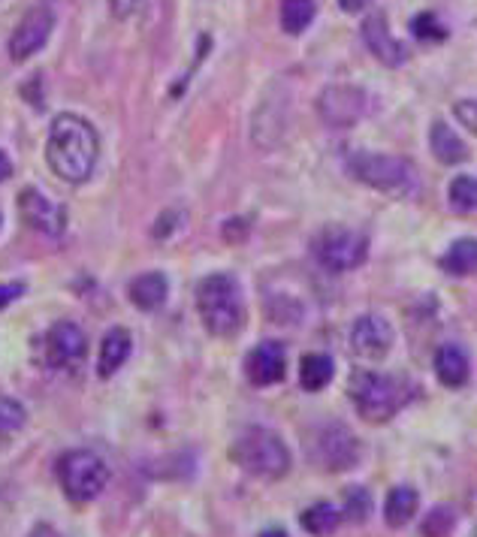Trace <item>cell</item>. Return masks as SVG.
Masks as SVG:
<instances>
[{
  "instance_id": "6da1fadb",
  "label": "cell",
  "mask_w": 477,
  "mask_h": 537,
  "mask_svg": "<svg viewBox=\"0 0 477 537\" xmlns=\"http://www.w3.org/2000/svg\"><path fill=\"white\" fill-rule=\"evenodd\" d=\"M97 157H100V136L94 124L82 115L61 112L52 121L46 139V160L52 172L67 185H82L91 178Z\"/></svg>"
},
{
  "instance_id": "7a4b0ae2",
  "label": "cell",
  "mask_w": 477,
  "mask_h": 537,
  "mask_svg": "<svg viewBox=\"0 0 477 537\" xmlns=\"http://www.w3.org/2000/svg\"><path fill=\"white\" fill-rule=\"evenodd\" d=\"M197 311L203 317V326L218 335V338H230L242 329L245 320V308H242V296L239 287L230 275H209L200 281L197 287Z\"/></svg>"
},
{
  "instance_id": "3957f363",
  "label": "cell",
  "mask_w": 477,
  "mask_h": 537,
  "mask_svg": "<svg viewBox=\"0 0 477 537\" xmlns=\"http://www.w3.org/2000/svg\"><path fill=\"white\" fill-rule=\"evenodd\" d=\"M348 169L363 185L390 197H411L417 191V169L405 157L357 151L348 157Z\"/></svg>"
},
{
  "instance_id": "277c9868",
  "label": "cell",
  "mask_w": 477,
  "mask_h": 537,
  "mask_svg": "<svg viewBox=\"0 0 477 537\" xmlns=\"http://www.w3.org/2000/svg\"><path fill=\"white\" fill-rule=\"evenodd\" d=\"M233 462L263 480H278L290 471V450L284 447V441L260 426L245 429L236 444H233Z\"/></svg>"
},
{
  "instance_id": "5b68a950",
  "label": "cell",
  "mask_w": 477,
  "mask_h": 537,
  "mask_svg": "<svg viewBox=\"0 0 477 537\" xmlns=\"http://www.w3.org/2000/svg\"><path fill=\"white\" fill-rule=\"evenodd\" d=\"M55 474H58V483H61L64 495L73 504L94 501L109 483V468L94 450H70V453H64L58 459V465H55Z\"/></svg>"
},
{
  "instance_id": "8992f818",
  "label": "cell",
  "mask_w": 477,
  "mask_h": 537,
  "mask_svg": "<svg viewBox=\"0 0 477 537\" xmlns=\"http://www.w3.org/2000/svg\"><path fill=\"white\" fill-rule=\"evenodd\" d=\"M351 399L360 411L363 420L369 423H384L390 420L402 402H405V390L396 378L390 375H375V372H354L351 378Z\"/></svg>"
},
{
  "instance_id": "52a82bcc",
  "label": "cell",
  "mask_w": 477,
  "mask_h": 537,
  "mask_svg": "<svg viewBox=\"0 0 477 537\" xmlns=\"http://www.w3.org/2000/svg\"><path fill=\"white\" fill-rule=\"evenodd\" d=\"M317 263L330 272H351L357 266L366 263L369 257V239L363 233L345 230V227H333L327 230L314 245Z\"/></svg>"
},
{
  "instance_id": "ba28073f",
  "label": "cell",
  "mask_w": 477,
  "mask_h": 537,
  "mask_svg": "<svg viewBox=\"0 0 477 537\" xmlns=\"http://www.w3.org/2000/svg\"><path fill=\"white\" fill-rule=\"evenodd\" d=\"M40 350H43V363L49 369H55V372H73L85 360L88 341H85V332L76 323L61 320V323H55L46 332V338L40 341Z\"/></svg>"
},
{
  "instance_id": "9c48e42d",
  "label": "cell",
  "mask_w": 477,
  "mask_h": 537,
  "mask_svg": "<svg viewBox=\"0 0 477 537\" xmlns=\"http://www.w3.org/2000/svg\"><path fill=\"white\" fill-rule=\"evenodd\" d=\"M52 31H55V13H52V7H49V4L31 7V10L19 19V25L13 28V34H10V46H7L10 58H13L16 64L34 58V55L49 43Z\"/></svg>"
},
{
  "instance_id": "30bf717a",
  "label": "cell",
  "mask_w": 477,
  "mask_h": 537,
  "mask_svg": "<svg viewBox=\"0 0 477 537\" xmlns=\"http://www.w3.org/2000/svg\"><path fill=\"white\" fill-rule=\"evenodd\" d=\"M317 112L333 127H351L369 115V94L354 85H330L317 97Z\"/></svg>"
},
{
  "instance_id": "8fae6325",
  "label": "cell",
  "mask_w": 477,
  "mask_h": 537,
  "mask_svg": "<svg viewBox=\"0 0 477 537\" xmlns=\"http://www.w3.org/2000/svg\"><path fill=\"white\" fill-rule=\"evenodd\" d=\"M314 456H317V462H321V468H327V471H348L360 459V441L351 435L348 426L333 423V426H324L321 432H317Z\"/></svg>"
},
{
  "instance_id": "7c38bea8",
  "label": "cell",
  "mask_w": 477,
  "mask_h": 537,
  "mask_svg": "<svg viewBox=\"0 0 477 537\" xmlns=\"http://www.w3.org/2000/svg\"><path fill=\"white\" fill-rule=\"evenodd\" d=\"M19 215L28 227L46 233V236H61L67 227V209L52 203L43 191L37 188H25L19 194Z\"/></svg>"
},
{
  "instance_id": "4fadbf2b",
  "label": "cell",
  "mask_w": 477,
  "mask_h": 537,
  "mask_svg": "<svg viewBox=\"0 0 477 537\" xmlns=\"http://www.w3.org/2000/svg\"><path fill=\"white\" fill-rule=\"evenodd\" d=\"M287 372V356L281 341H260L245 360V375L254 387H272L284 381Z\"/></svg>"
},
{
  "instance_id": "5bb4252c",
  "label": "cell",
  "mask_w": 477,
  "mask_h": 537,
  "mask_svg": "<svg viewBox=\"0 0 477 537\" xmlns=\"http://www.w3.org/2000/svg\"><path fill=\"white\" fill-rule=\"evenodd\" d=\"M351 347L363 360H381L393 347V326L378 314H366L351 326Z\"/></svg>"
},
{
  "instance_id": "9a60e30c",
  "label": "cell",
  "mask_w": 477,
  "mask_h": 537,
  "mask_svg": "<svg viewBox=\"0 0 477 537\" xmlns=\"http://www.w3.org/2000/svg\"><path fill=\"white\" fill-rule=\"evenodd\" d=\"M363 40L372 49V55L378 61H384L387 67H402L408 61V49L390 34V25H387L384 13H375V16H369L363 22Z\"/></svg>"
},
{
  "instance_id": "2e32d148",
  "label": "cell",
  "mask_w": 477,
  "mask_h": 537,
  "mask_svg": "<svg viewBox=\"0 0 477 537\" xmlns=\"http://www.w3.org/2000/svg\"><path fill=\"white\" fill-rule=\"evenodd\" d=\"M133 350V338L124 326H115L103 335L100 341V366H97V375L100 378H112L124 363H127V356Z\"/></svg>"
},
{
  "instance_id": "e0dca14e",
  "label": "cell",
  "mask_w": 477,
  "mask_h": 537,
  "mask_svg": "<svg viewBox=\"0 0 477 537\" xmlns=\"http://www.w3.org/2000/svg\"><path fill=\"white\" fill-rule=\"evenodd\" d=\"M435 372H438V381L450 390L456 387H465L468 384V375H471V366H468V356L459 344H444L438 353H435Z\"/></svg>"
},
{
  "instance_id": "ac0fdd59",
  "label": "cell",
  "mask_w": 477,
  "mask_h": 537,
  "mask_svg": "<svg viewBox=\"0 0 477 537\" xmlns=\"http://www.w3.org/2000/svg\"><path fill=\"white\" fill-rule=\"evenodd\" d=\"M130 302L139 308V311H157L164 302H167V293H170V284L161 272H145L139 278L130 281Z\"/></svg>"
},
{
  "instance_id": "d6986e66",
  "label": "cell",
  "mask_w": 477,
  "mask_h": 537,
  "mask_svg": "<svg viewBox=\"0 0 477 537\" xmlns=\"http://www.w3.org/2000/svg\"><path fill=\"white\" fill-rule=\"evenodd\" d=\"M429 145H432V154L441 160V163H462L468 157V148L465 142L453 133V127H447L444 121H435L432 130H429Z\"/></svg>"
},
{
  "instance_id": "ffe728a7",
  "label": "cell",
  "mask_w": 477,
  "mask_h": 537,
  "mask_svg": "<svg viewBox=\"0 0 477 537\" xmlns=\"http://www.w3.org/2000/svg\"><path fill=\"white\" fill-rule=\"evenodd\" d=\"M333 381V360L327 353H308L299 366V384L308 393H321Z\"/></svg>"
},
{
  "instance_id": "44dd1931",
  "label": "cell",
  "mask_w": 477,
  "mask_h": 537,
  "mask_svg": "<svg viewBox=\"0 0 477 537\" xmlns=\"http://www.w3.org/2000/svg\"><path fill=\"white\" fill-rule=\"evenodd\" d=\"M417 504H420V498H417V492L411 486H396L387 495V504H384L387 525L390 528H405L414 519V513H417Z\"/></svg>"
},
{
  "instance_id": "7402d4cb",
  "label": "cell",
  "mask_w": 477,
  "mask_h": 537,
  "mask_svg": "<svg viewBox=\"0 0 477 537\" xmlns=\"http://www.w3.org/2000/svg\"><path fill=\"white\" fill-rule=\"evenodd\" d=\"M339 522H342V510H336V507L327 504V501L311 504V507L302 510V516H299V525H302L308 534H314V537H330V534L339 528Z\"/></svg>"
},
{
  "instance_id": "603a6c76",
  "label": "cell",
  "mask_w": 477,
  "mask_h": 537,
  "mask_svg": "<svg viewBox=\"0 0 477 537\" xmlns=\"http://www.w3.org/2000/svg\"><path fill=\"white\" fill-rule=\"evenodd\" d=\"M441 269L450 275H474L477 272V239H459L447 248V254L441 257Z\"/></svg>"
},
{
  "instance_id": "cb8c5ba5",
  "label": "cell",
  "mask_w": 477,
  "mask_h": 537,
  "mask_svg": "<svg viewBox=\"0 0 477 537\" xmlns=\"http://www.w3.org/2000/svg\"><path fill=\"white\" fill-rule=\"evenodd\" d=\"M28 423V411L19 399L0 396V447H7Z\"/></svg>"
},
{
  "instance_id": "d4e9b609",
  "label": "cell",
  "mask_w": 477,
  "mask_h": 537,
  "mask_svg": "<svg viewBox=\"0 0 477 537\" xmlns=\"http://www.w3.org/2000/svg\"><path fill=\"white\" fill-rule=\"evenodd\" d=\"M314 13V0H281V28L296 37L314 22Z\"/></svg>"
},
{
  "instance_id": "484cf974",
  "label": "cell",
  "mask_w": 477,
  "mask_h": 537,
  "mask_svg": "<svg viewBox=\"0 0 477 537\" xmlns=\"http://www.w3.org/2000/svg\"><path fill=\"white\" fill-rule=\"evenodd\" d=\"M447 194H450V206L456 212H477V178H471V175L453 178Z\"/></svg>"
},
{
  "instance_id": "4316f807",
  "label": "cell",
  "mask_w": 477,
  "mask_h": 537,
  "mask_svg": "<svg viewBox=\"0 0 477 537\" xmlns=\"http://www.w3.org/2000/svg\"><path fill=\"white\" fill-rule=\"evenodd\" d=\"M456 522V513L447 507V504H438L435 510H429V516L423 519V537H447L450 528Z\"/></svg>"
},
{
  "instance_id": "83f0119b",
  "label": "cell",
  "mask_w": 477,
  "mask_h": 537,
  "mask_svg": "<svg viewBox=\"0 0 477 537\" xmlns=\"http://www.w3.org/2000/svg\"><path fill=\"white\" fill-rule=\"evenodd\" d=\"M411 31H414V37L423 40V43H438V40L447 37V28L438 22L435 13H420V16L411 22Z\"/></svg>"
},
{
  "instance_id": "f1b7e54d",
  "label": "cell",
  "mask_w": 477,
  "mask_h": 537,
  "mask_svg": "<svg viewBox=\"0 0 477 537\" xmlns=\"http://www.w3.org/2000/svg\"><path fill=\"white\" fill-rule=\"evenodd\" d=\"M342 516L351 519V522H366L372 516V495L366 489H351L345 495V513Z\"/></svg>"
},
{
  "instance_id": "f546056e",
  "label": "cell",
  "mask_w": 477,
  "mask_h": 537,
  "mask_svg": "<svg viewBox=\"0 0 477 537\" xmlns=\"http://www.w3.org/2000/svg\"><path fill=\"white\" fill-rule=\"evenodd\" d=\"M453 115L459 118V124H465L477 136V100H459L453 106Z\"/></svg>"
},
{
  "instance_id": "4dcf8cb0",
  "label": "cell",
  "mask_w": 477,
  "mask_h": 537,
  "mask_svg": "<svg viewBox=\"0 0 477 537\" xmlns=\"http://www.w3.org/2000/svg\"><path fill=\"white\" fill-rule=\"evenodd\" d=\"M25 293V287L19 281H10V284H0V311H4L7 305H13L19 296Z\"/></svg>"
},
{
  "instance_id": "1f68e13d",
  "label": "cell",
  "mask_w": 477,
  "mask_h": 537,
  "mask_svg": "<svg viewBox=\"0 0 477 537\" xmlns=\"http://www.w3.org/2000/svg\"><path fill=\"white\" fill-rule=\"evenodd\" d=\"M142 7V0H112V13L115 19H130Z\"/></svg>"
},
{
  "instance_id": "d6a6232c",
  "label": "cell",
  "mask_w": 477,
  "mask_h": 537,
  "mask_svg": "<svg viewBox=\"0 0 477 537\" xmlns=\"http://www.w3.org/2000/svg\"><path fill=\"white\" fill-rule=\"evenodd\" d=\"M339 4H342L345 13H360V10H366L369 0H339Z\"/></svg>"
},
{
  "instance_id": "836d02e7",
  "label": "cell",
  "mask_w": 477,
  "mask_h": 537,
  "mask_svg": "<svg viewBox=\"0 0 477 537\" xmlns=\"http://www.w3.org/2000/svg\"><path fill=\"white\" fill-rule=\"evenodd\" d=\"M10 172H13V163H10L7 151H0V182H7Z\"/></svg>"
},
{
  "instance_id": "e575fe53",
  "label": "cell",
  "mask_w": 477,
  "mask_h": 537,
  "mask_svg": "<svg viewBox=\"0 0 477 537\" xmlns=\"http://www.w3.org/2000/svg\"><path fill=\"white\" fill-rule=\"evenodd\" d=\"M31 537H58V531L55 528H49V525H40V528H34V534Z\"/></svg>"
},
{
  "instance_id": "d590c367",
  "label": "cell",
  "mask_w": 477,
  "mask_h": 537,
  "mask_svg": "<svg viewBox=\"0 0 477 537\" xmlns=\"http://www.w3.org/2000/svg\"><path fill=\"white\" fill-rule=\"evenodd\" d=\"M260 537H290L287 531H281V528H269V531H263Z\"/></svg>"
}]
</instances>
